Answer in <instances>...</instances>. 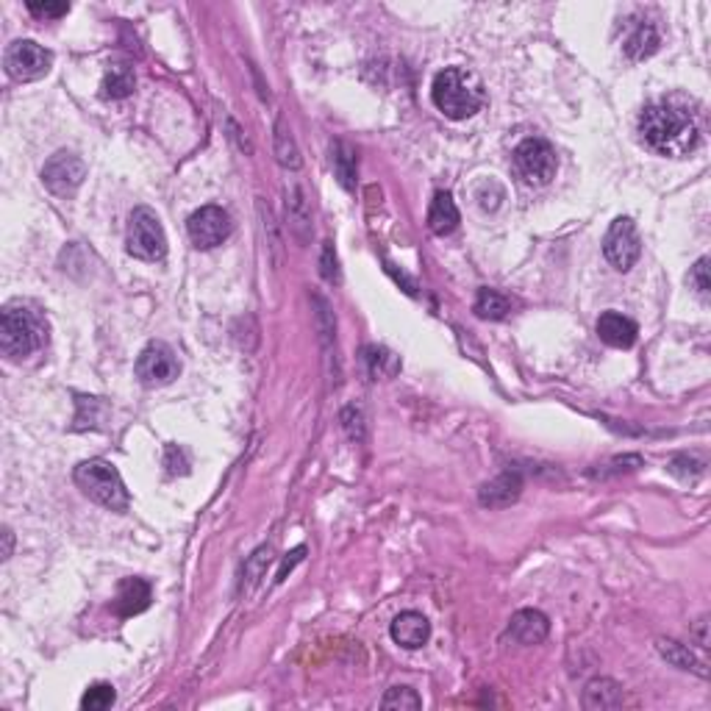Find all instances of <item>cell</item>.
I'll use <instances>...</instances> for the list:
<instances>
[{"label": "cell", "mask_w": 711, "mask_h": 711, "mask_svg": "<svg viewBox=\"0 0 711 711\" xmlns=\"http://www.w3.org/2000/svg\"><path fill=\"white\" fill-rule=\"evenodd\" d=\"M434 106L448 120H467L481 111L486 95L481 79L467 67H445L431 87Z\"/></svg>", "instance_id": "cell-2"}, {"label": "cell", "mask_w": 711, "mask_h": 711, "mask_svg": "<svg viewBox=\"0 0 711 711\" xmlns=\"http://www.w3.org/2000/svg\"><path fill=\"white\" fill-rule=\"evenodd\" d=\"M381 708H422V700L414 689L409 686H392L384 700H381Z\"/></svg>", "instance_id": "cell-29"}, {"label": "cell", "mask_w": 711, "mask_h": 711, "mask_svg": "<svg viewBox=\"0 0 711 711\" xmlns=\"http://www.w3.org/2000/svg\"><path fill=\"white\" fill-rule=\"evenodd\" d=\"M272 151H275V159L281 167L287 170H301L303 159H301V151H298V142L287 125V120L278 117L275 120V128H272Z\"/></svg>", "instance_id": "cell-19"}, {"label": "cell", "mask_w": 711, "mask_h": 711, "mask_svg": "<svg viewBox=\"0 0 711 711\" xmlns=\"http://www.w3.org/2000/svg\"><path fill=\"white\" fill-rule=\"evenodd\" d=\"M389 633H392V639L400 648L417 651V648H422L431 639V622L425 620L419 611H403V614H398L392 620Z\"/></svg>", "instance_id": "cell-14"}, {"label": "cell", "mask_w": 711, "mask_h": 711, "mask_svg": "<svg viewBox=\"0 0 711 711\" xmlns=\"http://www.w3.org/2000/svg\"><path fill=\"white\" fill-rule=\"evenodd\" d=\"M4 64H6V73L15 81H39L42 76H48V69L53 64V53L31 39H20L6 48Z\"/></svg>", "instance_id": "cell-8"}, {"label": "cell", "mask_w": 711, "mask_h": 711, "mask_svg": "<svg viewBox=\"0 0 711 711\" xmlns=\"http://www.w3.org/2000/svg\"><path fill=\"white\" fill-rule=\"evenodd\" d=\"M84 178H87L84 159L69 151L53 154L42 167V184L56 197H73L79 192V186L84 184Z\"/></svg>", "instance_id": "cell-7"}, {"label": "cell", "mask_w": 711, "mask_h": 711, "mask_svg": "<svg viewBox=\"0 0 711 711\" xmlns=\"http://www.w3.org/2000/svg\"><path fill=\"white\" fill-rule=\"evenodd\" d=\"M506 197V192H504V186L497 184V181H483L478 189H475V200H478V206L483 208V211H497L501 208V200Z\"/></svg>", "instance_id": "cell-30"}, {"label": "cell", "mask_w": 711, "mask_h": 711, "mask_svg": "<svg viewBox=\"0 0 711 711\" xmlns=\"http://www.w3.org/2000/svg\"><path fill=\"white\" fill-rule=\"evenodd\" d=\"M689 283H692V290H695L700 298H708L711 281H708V259H706V256L695 261V267H692V272H689Z\"/></svg>", "instance_id": "cell-33"}, {"label": "cell", "mask_w": 711, "mask_h": 711, "mask_svg": "<svg viewBox=\"0 0 711 711\" xmlns=\"http://www.w3.org/2000/svg\"><path fill=\"white\" fill-rule=\"evenodd\" d=\"M259 215H261V223H264V234H270V248L275 250V264H278V250H281V239H278V231H275V220H272V211H270V206H264V200H259Z\"/></svg>", "instance_id": "cell-38"}, {"label": "cell", "mask_w": 711, "mask_h": 711, "mask_svg": "<svg viewBox=\"0 0 711 711\" xmlns=\"http://www.w3.org/2000/svg\"><path fill=\"white\" fill-rule=\"evenodd\" d=\"M706 617L703 620H697V628H695V636H697V645H703V648H708V636H706Z\"/></svg>", "instance_id": "cell-40"}, {"label": "cell", "mask_w": 711, "mask_h": 711, "mask_svg": "<svg viewBox=\"0 0 711 711\" xmlns=\"http://www.w3.org/2000/svg\"><path fill=\"white\" fill-rule=\"evenodd\" d=\"M186 231L195 248L211 250L231 237V218L223 206H200L186 220Z\"/></svg>", "instance_id": "cell-9"}, {"label": "cell", "mask_w": 711, "mask_h": 711, "mask_svg": "<svg viewBox=\"0 0 711 711\" xmlns=\"http://www.w3.org/2000/svg\"><path fill=\"white\" fill-rule=\"evenodd\" d=\"M28 12L37 20H58L69 12V4H28Z\"/></svg>", "instance_id": "cell-37"}, {"label": "cell", "mask_w": 711, "mask_h": 711, "mask_svg": "<svg viewBox=\"0 0 711 711\" xmlns=\"http://www.w3.org/2000/svg\"><path fill=\"white\" fill-rule=\"evenodd\" d=\"M178 373H181V367H178L175 353L164 342H151L136 359V378L145 387H164V384L175 381Z\"/></svg>", "instance_id": "cell-11"}, {"label": "cell", "mask_w": 711, "mask_h": 711, "mask_svg": "<svg viewBox=\"0 0 711 711\" xmlns=\"http://www.w3.org/2000/svg\"><path fill=\"white\" fill-rule=\"evenodd\" d=\"M79 489L90 497V501H95L98 506L109 509V512H128L131 506V494L122 483V475L117 472V467L106 459H90V462H81L73 472Z\"/></svg>", "instance_id": "cell-4"}, {"label": "cell", "mask_w": 711, "mask_h": 711, "mask_svg": "<svg viewBox=\"0 0 711 711\" xmlns=\"http://www.w3.org/2000/svg\"><path fill=\"white\" fill-rule=\"evenodd\" d=\"M472 312H475L481 320H504V317H509L512 303H509V298H504L501 292L481 290L478 298H475V303H472Z\"/></svg>", "instance_id": "cell-26"}, {"label": "cell", "mask_w": 711, "mask_h": 711, "mask_svg": "<svg viewBox=\"0 0 711 711\" xmlns=\"http://www.w3.org/2000/svg\"><path fill=\"white\" fill-rule=\"evenodd\" d=\"M603 253H606L609 264L620 272H628L639 261L642 239H639V231L631 218H617L609 226V231L603 237Z\"/></svg>", "instance_id": "cell-10"}, {"label": "cell", "mask_w": 711, "mask_h": 711, "mask_svg": "<svg viewBox=\"0 0 711 711\" xmlns=\"http://www.w3.org/2000/svg\"><path fill=\"white\" fill-rule=\"evenodd\" d=\"M136 90V79H133V69L128 64H111L103 76V95L111 101H122L128 95H133Z\"/></svg>", "instance_id": "cell-23"}, {"label": "cell", "mask_w": 711, "mask_h": 711, "mask_svg": "<svg viewBox=\"0 0 711 711\" xmlns=\"http://www.w3.org/2000/svg\"><path fill=\"white\" fill-rule=\"evenodd\" d=\"M114 700H117V692H114L111 684H92L81 697V708L84 711H106V708L114 706Z\"/></svg>", "instance_id": "cell-28"}, {"label": "cell", "mask_w": 711, "mask_h": 711, "mask_svg": "<svg viewBox=\"0 0 711 711\" xmlns=\"http://www.w3.org/2000/svg\"><path fill=\"white\" fill-rule=\"evenodd\" d=\"M4 539H6V547H4V558H9V556H12V542H15V536H12V531H9V528H4Z\"/></svg>", "instance_id": "cell-41"}, {"label": "cell", "mask_w": 711, "mask_h": 711, "mask_svg": "<svg viewBox=\"0 0 711 711\" xmlns=\"http://www.w3.org/2000/svg\"><path fill=\"white\" fill-rule=\"evenodd\" d=\"M287 223L292 228V234L306 242L309 234H312V211H309V203H306V195L298 184L287 186Z\"/></svg>", "instance_id": "cell-18"}, {"label": "cell", "mask_w": 711, "mask_h": 711, "mask_svg": "<svg viewBox=\"0 0 711 711\" xmlns=\"http://www.w3.org/2000/svg\"><path fill=\"white\" fill-rule=\"evenodd\" d=\"M515 170L517 175L531 184V186H545L556 178V170H558V159H556V151L550 142L539 139V136H531V139H523L520 145L515 148Z\"/></svg>", "instance_id": "cell-6"}, {"label": "cell", "mask_w": 711, "mask_h": 711, "mask_svg": "<svg viewBox=\"0 0 711 711\" xmlns=\"http://www.w3.org/2000/svg\"><path fill=\"white\" fill-rule=\"evenodd\" d=\"M550 633V620L539 611V609H520L512 620H509V636L517 645H539L545 642Z\"/></svg>", "instance_id": "cell-13"}, {"label": "cell", "mask_w": 711, "mask_h": 711, "mask_svg": "<svg viewBox=\"0 0 711 711\" xmlns=\"http://www.w3.org/2000/svg\"><path fill=\"white\" fill-rule=\"evenodd\" d=\"M303 556H306V547H295L292 553H287V558H283V564H281V570H278L275 581H283V578H287V573L292 570V567H295Z\"/></svg>", "instance_id": "cell-39"}, {"label": "cell", "mask_w": 711, "mask_h": 711, "mask_svg": "<svg viewBox=\"0 0 711 711\" xmlns=\"http://www.w3.org/2000/svg\"><path fill=\"white\" fill-rule=\"evenodd\" d=\"M331 162H334V173L339 178V184L345 189H353L356 186V154L353 148L347 145V142H334L331 145Z\"/></svg>", "instance_id": "cell-25"}, {"label": "cell", "mask_w": 711, "mask_h": 711, "mask_svg": "<svg viewBox=\"0 0 711 711\" xmlns=\"http://www.w3.org/2000/svg\"><path fill=\"white\" fill-rule=\"evenodd\" d=\"M76 403H79V414H76L73 429H76V431L98 429V422H101V419H103V414H106L103 403H101L98 398H87V395H79V398H76Z\"/></svg>", "instance_id": "cell-27"}, {"label": "cell", "mask_w": 711, "mask_h": 711, "mask_svg": "<svg viewBox=\"0 0 711 711\" xmlns=\"http://www.w3.org/2000/svg\"><path fill=\"white\" fill-rule=\"evenodd\" d=\"M659 42H662V37H659V31H656L651 23H639V26L628 34L622 50H625V56H628L631 61H645V58H651V56L659 50Z\"/></svg>", "instance_id": "cell-21"}, {"label": "cell", "mask_w": 711, "mask_h": 711, "mask_svg": "<svg viewBox=\"0 0 711 711\" xmlns=\"http://www.w3.org/2000/svg\"><path fill=\"white\" fill-rule=\"evenodd\" d=\"M673 475H678L681 481H697L703 475V462L692 459V456H675L667 467Z\"/></svg>", "instance_id": "cell-32"}, {"label": "cell", "mask_w": 711, "mask_h": 711, "mask_svg": "<svg viewBox=\"0 0 711 711\" xmlns=\"http://www.w3.org/2000/svg\"><path fill=\"white\" fill-rule=\"evenodd\" d=\"M362 356H365V365H367V370H370V376H373L376 381H378V378H392V376L400 370L398 356H395L392 350L381 347V345H367Z\"/></svg>", "instance_id": "cell-24"}, {"label": "cell", "mask_w": 711, "mask_h": 711, "mask_svg": "<svg viewBox=\"0 0 711 711\" xmlns=\"http://www.w3.org/2000/svg\"><path fill=\"white\" fill-rule=\"evenodd\" d=\"M639 133H642V142L659 156L667 159H684L697 148V122L692 120V114L675 103L659 101L651 103L642 114H639Z\"/></svg>", "instance_id": "cell-1"}, {"label": "cell", "mask_w": 711, "mask_h": 711, "mask_svg": "<svg viewBox=\"0 0 711 711\" xmlns=\"http://www.w3.org/2000/svg\"><path fill=\"white\" fill-rule=\"evenodd\" d=\"M342 422H345V429H347V434H350V440H365V419H362V411L359 409H345L342 411Z\"/></svg>", "instance_id": "cell-36"}, {"label": "cell", "mask_w": 711, "mask_h": 711, "mask_svg": "<svg viewBox=\"0 0 711 711\" xmlns=\"http://www.w3.org/2000/svg\"><path fill=\"white\" fill-rule=\"evenodd\" d=\"M598 336L600 342H606L609 347H620V350H628L633 347L636 336H639V328L631 317L620 314V312H606L600 314L598 320Z\"/></svg>", "instance_id": "cell-15"}, {"label": "cell", "mask_w": 711, "mask_h": 711, "mask_svg": "<svg viewBox=\"0 0 711 711\" xmlns=\"http://www.w3.org/2000/svg\"><path fill=\"white\" fill-rule=\"evenodd\" d=\"M622 706V686L611 678H595L584 689V708L589 711H603V708H617Z\"/></svg>", "instance_id": "cell-20"}, {"label": "cell", "mask_w": 711, "mask_h": 711, "mask_svg": "<svg viewBox=\"0 0 711 711\" xmlns=\"http://www.w3.org/2000/svg\"><path fill=\"white\" fill-rule=\"evenodd\" d=\"M320 272L328 283H339L342 281V272H339V261H336V253H334V245L325 242L323 245V256H320Z\"/></svg>", "instance_id": "cell-34"}, {"label": "cell", "mask_w": 711, "mask_h": 711, "mask_svg": "<svg viewBox=\"0 0 711 711\" xmlns=\"http://www.w3.org/2000/svg\"><path fill=\"white\" fill-rule=\"evenodd\" d=\"M459 220L462 218H459V206H456L453 195L451 192H437L434 200H431V208H429V228H431V234L448 237V234L456 231Z\"/></svg>", "instance_id": "cell-17"}, {"label": "cell", "mask_w": 711, "mask_h": 711, "mask_svg": "<svg viewBox=\"0 0 711 711\" xmlns=\"http://www.w3.org/2000/svg\"><path fill=\"white\" fill-rule=\"evenodd\" d=\"M48 339V325L23 303H9L0 314V350L9 362L28 359Z\"/></svg>", "instance_id": "cell-3"}, {"label": "cell", "mask_w": 711, "mask_h": 711, "mask_svg": "<svg viewBox=\"0 0 711 711\" xmlns=\"http://www.w3.org/2000/svg\"><path fill=\"white\" fill-rule=\"evenodd\" d=\"M520 492H523V475L517 470H506L478 489V501L486 509H506L517 501Z\"/></svg>", "instance_id": "cell-12"}, {"label": "cell", "mask_w": 711, "mask_h": 711, "mask_svg": "<svg viewBox=\"0 0 711 711\" xmlns=\"http://www.w3.org/2000/svg\"><path fill=\"white\" fill-rule=\"evenodd\" d=\"M267 561H270V547H259V550L250 556V561L245 564V570H242V589H250V587L261 578Z\"/></svg>", "instance_id": "cell-31"}, {"label": "cell", "mask_w": 711, "mask_h": 711, "mask_svg": "<svg viewBox=\"0 0 711 711\" xmlns=\"http://www.w3.org/2000/svg\"><path fill=\"white\" fill-rule=\"evenodd\" d=\"M125 248L133 259L142 261H162L167 256V237L156 211H151L148 206H139L131 211Z\"/></svg>", "instance_id": "cell-5"}, {"label": "cell", "mask_w": 711, "mask_h": 711, "mask_svg": "<svg viewBox=\"0 0 711 711\" xmlns=\"http://www.w3.org/2000/svg\"><path fill=\"white\" fill-rule=\"evenodd\" d=\"M151 606V584L142 578H125L117 587L114 609L120 617H133Z\"/></svg>", "instance_id": "cell-16"}, {"label": "cell", "mask_w": 711, "mask_h": 711, "mask_svg": "<svg viewBox=\"0 0 711 711\" xmlns=\"http://www.w3.org/2000/svg\"><path fill=\"white\" fill-rule=\"evenodd\" d=\"M656 651L662 653V659H664L667 664H673V667H678V670L695 673V675H700V678L708 675L706 664H703V662H700V659H697L686 645L675 642V639H659V642H656Z\"/></svg>", "instance_id": "cell-22"}, {"label": "cell", "mask_w": 711, "mask_h": 711, "mask_svg": "<svg viewBox=\"0 0 711 711\" xmlns=\"http://www.w3.org/2000/svg\"><path fill=\"white\" fill-rule=\"evenodd\" d=\"M164 467H167L170 475H186V472H189L186 451L178 448V445H167V451H164Z\"/></svg>", "instance_id": "cell-35"}]
</instances>
